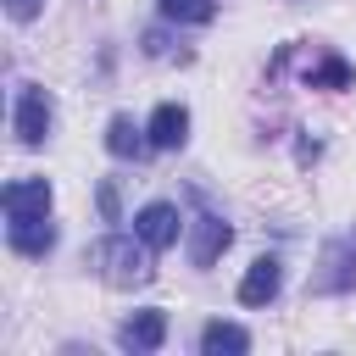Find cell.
I'll return each instance as SVG.
<instances>
[{
	"label": "cell",
	"mask_w": 356,
	"mask_h": 356,
	"mask_svg": "<svg viewBox=\"0 0 356 356\" xmlns=\"http://www.w3.org/2000/svg\"><path fill=\"white\" fill-rule=\"evenodd\" d=\"M50 122H56V106H50V95L39 89V83H22L17 89V117H11V128H17V145H44L50 139Z\"/></svg>",
	"instance_id": "3957f363"
},
{
	"label": "cell",
	"mask_w": 356,
	"mask_h": 356,
	"mask_svg": "<svg viewBox=\"0 0 356 356\" xmlns=\"http://www.w3.org/2000/svg\"><path fill=\"white\" fill-rule=\"evenodd\" d=\"M150 150H178L184 139H189V106H178V100H161L156 111H150Z\"/></svg>",
	"instance_id": "52a82bcc"
},
{
	"label": "cell",
	"mask_w": 356,
	"mask_h": 356,
	"mask_svg": "<svg viewBox=\"0 0 356 356\" xmlns=\"http://www.w3.org/2000/svg\"><path fill=\"white\" fill-rule=\"evenodd\" d=\"M161 339H167V312L161 306H145V312H134L117 328V345L122 350H161Z\"/></svg>",
	"instance_id": "8992f818"
},
{
	"label": "cell",
	"mask_w": 356,
	"mask_h": 356,
	"mask_svg": "<svg viewBox=\"0 0 356 356\" xmlns=\"http://www.w3.org/2000/svg\"><path fill=\"white\" fill-rule=\"evenodd\" d=\"M145 134H150V128H134V117H111V122H106V150H111V156H122V161H128V156L139 161V156L150 150V139H145Z\"/></svg>",
	"instance_id": "7c38bea8"
},
{
	"label": "cell",
	"mask_w": 356,
	"mask_h": 356,
	"mask_svg": "<svg viewBox=\"0 0 356 356\" xmlns=\"http://www.w3.org/2000/svg\"><path fill=\"white\" fill-rule=\"evenodd\" d=\"M39 6H44V0H6V17H17V22H33V17H39Z\"/></svg>",
	"instance_id": "2e32d148"
},
{
	"label": "cell",
	"mask_w": 356,
	"mask_h": 356,
	"mask_svg": "<svg viewBox=\"0 0 356 356\" xmlns=\"http://www.w3.org/2000/svg\"><path fill=\"white\" fill-rule=\"evenodd\" d=\"M278 284H284L278 256H256V261H250V273L239 278V306H267V300L278 295Z\"/></svg>",
	"instance_id": "9c48e42d"
},
{
	"label": "cell",
	"mask_w": 356,
	"mask_h": 356,
	"mask_svg": "<svg viewBox=\"0 0 356 356\" xmlns=\"http://www.w3.org/2000/svg\"><path fill=\"white\" fill-rule=\"evenodd\" d=\"M228 245H234V228H228L222 217H200V222L189 228V261H195V267H211Z\"/></svg>",
	"instance_id": "ba28073f"
},
{
	"label": "cell",
	"mask_w": 356,
	"mask_h": 356,
	"mask_svg": "<svg viewBox=\"0 0 356 356\" xmlns=\"http://www.w3.org/2000/svg\"><path fill=\"white\" fill-rule=\"evenodd\" d=\"M95 200H100V217H106V222H117V184H111V178L100 184V195H95Z\"/></svg>",
	"instance_id": "9a60e30c"
},
{
	"label": "cell",
	"mask_w": 356,
	"mask_h": 356,
	"mask_svg": "<svg viewBox=\"0 0 356 356\" xmlns=\"http://www.w3.org/2000/svg\"><path fill=\"white\" fill-rule=\"evenodd\" d=\"M161 17L167 22H211L217 17V0H161Z\"/></svg>",
	"instance_id": "5bb4252c"
},
{
	"label": "cell",
	"mask_w": 356,
	"mask_h": 356,
	"mask_svg": "<svg viewBox=\"0 0 356 356\" xmlns=\"http://www.w3.org/2000/svg\"><path fill=\"white\" fill-rule=\"evenodd\" d=\"M6 239H11L17 256H44V250L56 245V222H44V217H22V222L6 228Z\"/></svg>",
	"instance_id": "30bf717a"
},
{
	"label": "cell",
	"mask_w": 356,
	"mask_h": 356,
	"mask_svg": "<svg viewBox=\"0 0 356 356\" xmlns=\"http://www.w3.org/2000/svg\"><path fill=\"white\" fill-rule=\"evenodd\" d=\"M178 228H184V217H178L172 200H150V206L134 217V234H139L150 250H172V245H178Z\"/></svg>",
	"instance_id": "277c9868"
},
{
	"label": "cell",
	"mask_w": 356,
	"mask_h": 356,
	"mask_svg": "<svg viewBox=\"0 0 356 356\" xmlns=\"http://www.w3.org/2000/svg\"><path fill=\"white\" fill-rule=\"evenodd\" d=\"M350 78H356V72H350L345 56H323L317 67H306V83H312V89H350Z\"/></svg>",
	"instance_id": "4fadbf2b"
},
{
	"label": "cell",
	"mask_w": 356,
	"mask_h": 356,
	"mask_svg": "<svg viewBox=\"0 0 356 356\" xmlns=\"http://www.w3.org/2000/svg\"><path fill=\"white\" fill-rule=\"evenodd\" d=\"M306 289H312V295H350V289H356V228H345L339 239L323 245L317 273H312Z\"/></svg>",
	"instance_id": "7a4b0ae2"
},
{
	"label": "cell",
	"mask_w": 356,
	"mask_h": 356,
	"mask_svg": "<svg viewBox=\"0 0 356 356\" xmlns=\"http://www.w3.org/2000/svg\"><path fill=\"white\" fill-rule=\"evenodd\" d=\"M0 206H6V222H22V217H50V178H17V184H6Z\"/></svg>",
	"instance_id": "5b68a950"
},
{
	"label": "cell",
	"mask_w": 356,
	"mask_h": 356,
	"mask_svg": "<svg viewBox=\"0 0 356 356\" xmlns=\"http://www.w3.org/2000/svg\"><path fill=\"white\" fill-rule=\"evenodd\" d=\"M200 350H206V356H245V350H250V334H245L239 323H222V317H217V323L200 328Z\"/></svg>",
	"instance_id": "8fae6325"
},
{
	"label": "cell",
	"mask_w": 356,
	"mask_h": 356,
	"mask_svg": "<svg viewBox=\"0 0 356 356\" xmlns=\"http://www.w3.org/2000/svg\"><path fill=\"white\" fill-rule=\"evenodd\" d=\"M83 261H89L111 289H134V284H145V278L156 273V267H150V245H145L139 234H134V239H128V234H106V239L89 245Z\"/></svg>",
	"instance_id": "6da1fadb"
}]
</instances>
